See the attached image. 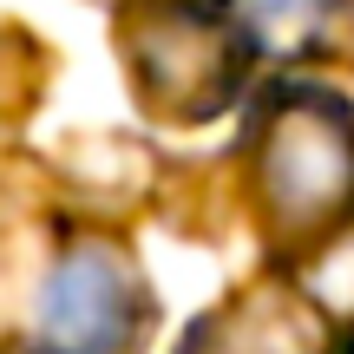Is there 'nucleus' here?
I'll return each mask as SVG.
<instances>
[{"instance_id": "nucleus-3", "label": "nucleus", "mask_w": 354, "mask_h": 354, "mask_svg": "<svg viewBox=\"0 0 354 354\" xmlns=\"http://www.w3.org/2000/svg\"><path fill=\"white\" fill-rule=\"evenodd\" d=\"M151 322L138 256L118 236H66L33 295V354H131Z\"/></svg>"}, {"instance_id": "nucleus-6", "label": "nucleus", "mask_w": 354, "mask_h": 354, "mask_svg": "<svg viewBox=\"0 0 354 354\" xmlns=\"http://www.w3.org/2000/svg\"><path fill=\"white\" fill-rule=\"evenodd\" d=\"M112 7H118V0H112Z\"/></svg>"}, {"instance_id": "nucleus-1", "label": "nucleus", "mask_w": 354, "mask_h": 354, "mask_svg": "<svg viewBox=\"0 0 354 354\" xmlns=\"http://www.w3.org/2000/svg\"><path fill=\"white\" fill-rule=\"evenodd\" d=\"M243 184L250 210L282 250H322L354 230V99L322 79L250 86Z\"/></svg>"}, {"instance_id": "nucleus-2", "label": "nucleus", "mask_w": 354, "mask_h": 354, "mask_svg": "<svg viewBox=\"0 0 354 354\" xmlns=\"http://www.w3.org/2000/svg\"><path fill=\"white\" fill-rule=\"evenodd\" d=\"M118 59L138 105L177 131L216 125L256 86V53L223 0H118Z\"/></svg>"}, {"instance_id": "nucleus-4", "label": "nucleus", "mask_w": 354, "mask_h": 354, "mask_svg": "<svg viewBox=\"0 0 354 354\" xmlns=\"http://www.w3.org/2000/svg\"><path fill=\"white\" fill-rule=\"evenodd\" d=\"M177 354H335L328 308L302 282H250L184 328Z\"/></svg>"}, {"instance_id": "nucleus-5", "label": "nucleus", "mask_w": 354, "mask_h": 354, "mask_svg": "<svg viewBox=\"0 0 354 354\" xmlns=\"http://www.w3.org/2000/svg\"><path fill=\"white\" fill-rule=\"evenodd\" d=\"M250 39L256 66H302L342 46L354 26V0H223Z\"/></svg>"}]
</instances>
